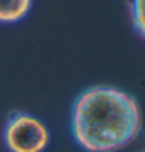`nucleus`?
Wrapping results in <instances>:
<instances>
[{"label":"nucleus","mask_w":145,"mask_h":152,"mask_svg":"<svg viewBox=\"0 0 145 152\" xmlns=\"http://www.w3.org/2000/svg\"><path fill=\"white\" fill-rule=\"evenodd\" d=\"M130 16L137 35L145 39V0H130Z\"/></svg>","instance_id":"obj_4"},{"label":"nucleus","mask_w":145,"mask_h":152,"mask_svg":"<svg viewBox=\"0 0 145 152\" xmlns=\"http://www.w3.org/2000/svg\"><path fill=\"white\" fill-rule=\"evenodd\" d=\"M3 143L9 152H44L50 143V132L39 118L16 111L5 122Z\"/></svg>","instance_id":"obj_2"},{"label":"nucleus","mask_w":145,"mask_h":152,"mask_svg":"<svg viewBox=\"0 0 145 152\" xmlns=\"http://www.w3.org/2000/svg\"><path fill=\"white\" fill-rule=\"evenodd\" d=\"M144 152H145V151H144Z\"/></svg>","instance_id":"obj_5"},{"label":"nucleus","mask_w":145,"mask_h":152,"mask_svg":"<svg viewBox=\"0 0 145 152\" xmlns=\"http://www.w3.org/2000/svg\"><path fill=\"white\" fill-rule=\"evenodd\" d=\"M141 130L139 102L123 89L95 85L74 100L70 133L86 152H117L134 141Z\"/></svg>","instance_id":"obj_1"},{"label":"nucleus","mask_w":145,"mask_h":152,"mask_svg":"<svg viewBox=\"0 0 145 152\" xmlns=\"http://www.w3.org/2000/svg\"><path fill=\"white\" fill-rule=\"evenodd\" d=\"M33 0H0V24H17L30 14Z\"/></svg>","instance_id":"obj_3"}]
</instances>
